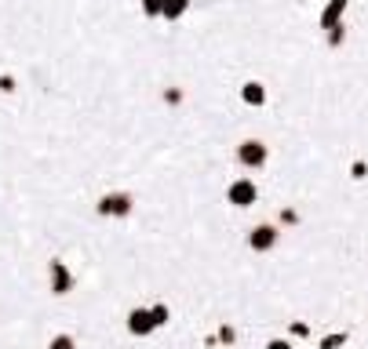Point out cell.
<instances>
[{"mask_svg": "<svg viewBox=\"0 0 368 349\" xmlns=\"http://www.w3.org/2000/svg\"><path fill=\"white\" fill-rule=\"evenodd\" d=\"M48 273H52V295H70L73 291V273L66 269V262L62 258H52V266H48Z\"/></svg>", "mask_w": 368, "mask_h": 349, "instance_id": "obj_5", "label": "cell"}, {"mask_svg": "<svg viewBox=\"0 0 368 349\" xmlns=\"http://www.w3.org/2000/svg\"><path fill=\"white\" fill-rule=\"evenodd\" d=\"M266 349H292L285 339H274V342H266Z\"/></svg>", "mask_w": 368, "mask_h": 349, "instance_id": "obj_18", "label": "cell"}, {"mask_svg": "<svg viewBox=\"0 0 368 349\" xmlns=\"http://www.w3.org/2000/svg\"><path fill=\"white\" fill-rule=\"evenodd\" d=\"M48 349H77V342H73L70 335H55V339L48 342Z\"/></svg>", "mask_w": 368, "mask_h": 349, "instance_id": "obj_13", "label": "cell"}, {"mask_svg": "<svg viewBox=\"0 0 368 349\" xmlns=\"http://www.w3.org/2000/svg\"><path fill=\"white\" fill-rule=\"evenodd\" d=\"M274 244H277V226H270V222H263V226H256L248 233V248L259 251V255H266Z\"/></svg>", "mask_w": 368, "mask_h": 349, "instance_id": "obj_6", "label": "cell"}, {"mask_svg": "<svg viewBox=\"0 0 368 349\" xmlns=\"http://www.w3.org/2000/svg\"><path fill=\"white\" fill-rule=\"evenodd\" d=\"M0 92H15V81H11V76H0Z\"/></svg>", "mask_w": 368, "mask_h": 349, "instance_id": "obj_17", "label": "cell"}, {"mask_svg": "<svg viewBox=\"0 0 368 349\" xmlns=\"http://www.w3.org/2000/svg\"><path fill=\"white\" fill-rule=\"evenodd\" d=\"M164 98H168L172 106H175V102H183V92H179V87H168V92H164Z\"/></svg>", "mask_w": 368, "mask_h": 349, "instance_id": "obj_16", "label": "cell"}, {"mask_svg": "<svg viewBox=\"0 0 368 349\" xmlns=\"http://www.w3.org/2000/svg\"><path fill=\"white\" fill-rule=\"evenodd\" d=\"M241 102H245V106H252V109L266 106V87H263L259 81H248L245 87H241Z\"/></svg>", "mask_w": 368, "mask_h": 349, "instance_id": "obj_7", "label": "cell"}, {"mask_svg": "<svg viewBox=\"0 0 368 349\" xmlns=\"http://www.w3.org/2000/svg\"><path fill=\"white\" fill-rule=\"evenodd\" d=\"M343 342H347V335H343V331H339V335H328V339L321 342V349H339Z\"/></svg>", "mask_w": 368, "mask_h": 349, "instance_id": "obj_14", "label": "cell"}, {"mask_svg": "<svg viewBox=\"0 0 368 349\" xmlns=\"http://www.w3.org/2000/svg\"><path fill=\"white\" fill-rule=\"evenodd\" d=\"M347 4H350V0H328L325 11H321V30H332V25H339V19H343V11H347Z\"/></svg>", "mask_w": 368, "mask_h": 349, "instance_id": "obj_8", "label": "cell"}, {"mask_svg": "<svg viewBox=\"0 0 368 349\" xmlns=\"http://www.w3.org/2000/svg\"><path fill=\"white\" fill-rule=\"evenodd\" d=\"M365 175H368V164L365 160H354L350 164V178H365Z\"/></svg>", "mask_w": 368, "mask_h": 349, "instance_id": "obj_15", "label": "cell"}, {"mask_svg": "<svg viewBox=\"0 0 368 349\" xmlns=\"http://www.w3.org/2000/svg\"><path fill=\"white\" fill-rule=\"evenodd\" d=\"M150 313H154V324H157V328H164V324H168V317H172V313H168V306H164V302L150 306Z\"/></svg>", "mask_w": 368, "mask_h": 349, "instance_id": "obj_10", "label": "cell"}, {"mask_svg": "<svg viewBox=\"0 0 368 349\" xmlns=\"http://www.w3.org/2000/svg\"><path fill=\"white\" fill-rule=\"evenodd\" d=\"M124 328H128L135 339H150V335L157 331V324H154V313L150 309H132L128 313V320H124Z\"/></svg>", "mask_w": 368, "mask_h": 349, "instance_id": "obj_4", "label": "cell"}, {"mask_svg": "<svg viewBox=\"0 0 368 349\" xmlns=\"http://www.w3.org/2000/svg\"><path fill=\"white\" fill-rule=\"evenodd\" d=\"M186 8H190V0H164V8H161V19H168V22H179L186 15Z\"/></svg>", "mask_w": 368, "mask_h": 349, "instance_id": "obj_9", "label": "cell"}, {"mask_svg": "<svg viewBox=\"0 0 368 349\" xmlns=\"http://www.w3.org/2000/svg\"><path fill=\"white\" fill-rule=\"evenodd\" d=\"M266 160H270V146L259 138H248V142H241L237 146V164L241 167H263Z\"/></svg>", "mask_w": 368, "mask_h": 349, "instance_id": "obj_1", "label": "cell"}, {"mask_svg": "<svg viewBox=\"0 0 368 349\" xmlns=\"http://www.w3.org/2000/svg\"><path fill=\"white\" fill-rule=\"evenodd\" d=\"M161 8H164V0H143V15L146 19H161Z\"/></svg>", "mask_w": 368, "mask_h": 349, "instance_id": "obj_11", "label": "cell"}, {"mask_svg": "<svg viewBox=\"0 0 368 349\" xmlns=\"http://www.w3.org/2000/svg\"><path fill=\"white\" fill-rule=\"evenodd\" d=\"M325 33H328V44L339 47V44H343V36H347V25L339 22V25H332V30H325Z\"/></svg>", "mask_w": 368, "mask_h": 349, "instance_id": "obj_12", "label": "cell"}, {"mask_svg": "<svg viewBox=\"0 0 368 349\" xmlns=\"http://www.w3.org/2000/svg\"><path fill=\"white\" fill-rule=\"evenodd\" d=\"M132 204L135 200L128 197V193H106V197L95 204V211L103 215V218H128L132 215Z\"/></svg>", "mask_w": 368, "mask_h": 349, "instance_id": "obj_2", "label": "cell"}, {"mask_svg": "<svg viewBox=\"0 0 368 349\" xmlns=\"http://www.w3.org/2000/svg\"><path fill=\"white\" fill-rule=\"evenodd\" d=\"M256 197H259V189L252 178H237V182L226 186V204H234V208H252Z\"/></svg>", "mask_w": 368, "mask_h": 349, "instance_id": "obj_3", "label": "cell"}]
</instances>
